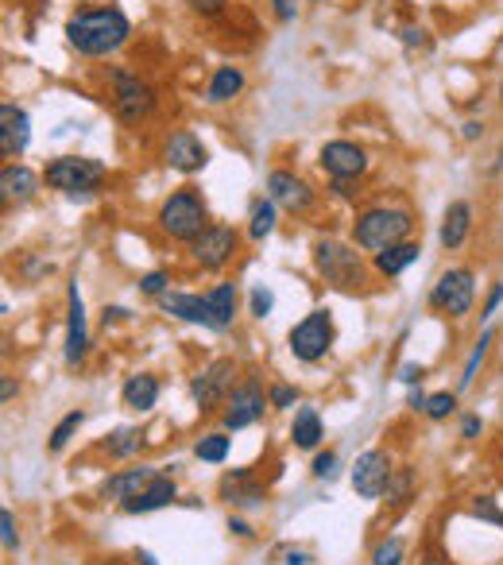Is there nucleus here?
Listing matches in <instances>:
<instances>
[{
    "label": "nucleus",
    "mask_w": 503,
    "mask_h": 565,
    "mask_svg": "<svg viewBox=\"0 0 503 565\" xmlns=\"http://www.w3.org/2000/svg\"><path fill=\"white\" fill-rule=\"evenodd\" d=\"M132 35V20L120 12L117 4H97V8H78L66 20V39L78 55L86 59H105L120 51Z\"/></svg>",
    "instance_id": "obj_1"
},
{
    "label": "nucleus",
    "mask_w": 503,
    "mask_h": 565,
    "mask_svg": "<svg viewBox=\"0 0 503 565\" xmlns=\"http://www.w3.org/2000/svg\"><path fill=\"white\" fill-rule=\"evenodd\" d=\"M411 229H415L411 213L395 206H372L353 221L356 248H364V252H372V256H376V252H387L391 244H403V240L411 237Z\"/></svg>",
    "instance_id": "obj_2"
},
{
    "label": "nucleus",
    "mask_w": 503,
    "mask_h": 565,
    "mask_svg": "<svg viewBox=\"0 0 503 565\" xmlns=\"http://www.w3.org/2000/svg\"><path fill=\"white\" fill-rule=\"evenodd\" d=\"M159 229H163L171 240H186V244H194V240L209 229V213H206L202 194H198V190H190V186H186V190H175V194L159 206Z\"/></svg>",
    "instance_id": "obj_3"
},
{
    "label": "nucleus",
    "mask_w": 503,
    "mask_h": 565,
    "mask_svg": "<svg viewBox=\"0 0 503 565\" xmlns=\"http://www.w3.org/2000/svg\"><path fill=\"white\" fill-rule=\"evenodd\" d=\"M43 179H47L51 190L78 198V194H93V190L105 182V163L86 159V155H59V159L47 163Z\"/></svg>",
    "instance_id": "obj_4"
},
{
    "label": "nucleus",
    "mask_w": 503,
    "mask_h": 565,
    "mask_svg": "<svg viewBox=\"0 0 503 565\" xmlns=\"http://www.w3.org/2000/svg\"><path fill=\"white\" fill-rule=\"evenodd\" d=\"M314 268H318V275L326 283L341 287V291H353V287L364 283L360 252L349 248V244H341V240H318L314 244Z\"/></svg>",
    "instance_id": "obj_5"
},
{
    "label": "nucleus",
    "mask_w": 503,
    "mask_h": 565,
    "mask_svg": "<svg viewBox=\"0 0 503 565\" xmlns=\"http://www.w3.org/2000/svg\"><path fill=\"white\" fill-rule=\"evenodd\" d=\"M333 318H329V310H310L295 329H291V337H287V345H291V357L302 360V364H314V360H322L333 349Z\"/></svg>",
    "instance_id": "obj_6"
},
{
    "label": "nucleus",
    "mask_w": 503,
    "mask_h": 565,
    "mask_svg": "<svg viewBox=\"0 0 503 565\" xmlns=\"http://www.w3.org/2000/svg\"><path fill=\"white\" fill-rule=\"evenodd\" d=\"M476 298V275L469 268H449L438 275L434 291H430V306L442 310L449 318H465L473 310Z\"/></svg>",
    "instance_id": "obj_7"
},
{
    "label": "nucleus",
    "mask_w": 503,
    "mask_h": 565,
    "mask_svg": "<svg viewBox=\"0 0 503 565\" xmlns=\"http://www.w3.org/2000/svg\"><path fill=\"white\" fill-rule=\"evenodd\" d=\"M233 387H237V364L229 357H221V360H209L206 368L190 380V395H194V403L202 411H213L217 403H229Z\"/></svg>",
    "instance_id": "obj_8"
},
{
    "label": "nucleus",
    "mask_w": 503,
    "mask_h": 565,
    "mask_svg": "<svg viewBox=\"0 0 503 565\" xmlns=\"http://www.w3.org/2000/svg\"><path fill=\"white\" fill-rule=\"evenodd\" d=\"M113 109L124 124H140L155 109V93L128 70H113Z\"/></svg>",
    "instance_id": "obj_9"
},
{
    "label": "nucleus",
    "mask_w": 503,
    "mask_h": 565,
    "mask_svg": "<svg viewBox=\"0 0 503 565\" xmlns=\"http://www.w3.org/2000/svg\"><path fill=\"white\" fill-rule=\"evenodd\" d=\"M237 229H229V225H209L202 237L190 244V256H194V264L206 271H221L233 256H237Z\"/></svg>",
    "instance_id": "obj_10"
},
{
    "label": "nucleus",
    "mask_w": 503,
    "mask_h": 565,
    "mask_svg": "<svg viewBox=\"0 0 503 565\" xmlns=\"http://www.w3.org/2000/svg\"><path fill=\"white\" fill-rule=\"evenodd\" d=\"M391 473L395 469H391V457H387L384 449H364L353 465V492L360 500H380L387 492Z\"/></svg>",
    "instance_id": "obj_11"
},
{
    "label": "nucleus",
    "mask_w": 503,
    "mask_h": 565,
    "mask_svg": "<svg viewBox=\"0 0 503 565\" xmlns=\"http://www.w3.org/2000/svg\"><path fill=\"white\" fill-rule=\"evenodd\" d=\"M271 407V399L264 395V387L256 380H244L233 387L229 395V411H225V430H244V426H256L264 411Z\"/></svg>",
    "instance_id": "obj_12"
},
{
    "label": "nucleus",
    "mask_w": 503,
    "mask_h": 565,
    "mask_svg": "<svg viewBox=\"0 0 503 565\" xmlns=\"http://www.w3.org/2000/svg\"><path fill=\"white\" fill-rule=\"evenodd\" d=\"M89 353V329H86V302H82V291H78V279L70 283V291H66V349H62V357L66 364L74 368V364H82Z\"/></svg>",
    "instance_id": "obj_13"
},
{
    "label": "nucleus",
    "mask_w": 503,
    "mask_h": 565,
    "mask_svg": "<svg viewBox=\"0 0 503 565\" xmlns=\"http://www.w3.org/2000/svg\"><path fill=\"white\" fill-rule=\"evenodd\" d=\"M318 163L329 179H360L368 171V155H364V148H356L353 140H329L318 155Z\"/></svg>",
    "instance_id": "obj_14"
},
{
    "label": "nucleus",
    "mask_w": 503,
    "mask_h": 565,
    "mask_svg": "<svg viewBox=\"0 0 503 565\" xmlns=\"http://www.w3.org/2000/svg\"><path fill=\"white\" fill-rule=\"evenodd\" d=\"M163 163H167L171 171L194 175V171H202L209 163V151L194 132L182 128V132H171V136H167V144H163Z\"/></svg>",
    "instance_id": "obj_15"
},
{
    "label": "nucleus",
    "mask_w": 503,
    "mask_h": 565,
    "mask_svg": "<svg viewBox=\"0 0 503 565\" xmlns=\"http://www.w3.org/2000/svg\"><path fill=\"white\" fill-rule=\"evenodd\" d=\"M267 198L275 206L291 209V213H306L310 202H314V190L298 179L295 171H271L267 175Z\"/></svg>",
    "instance_id": "obj_16"
},
{
    "label": "nucleus",
    "mask_w": 503,
    "mask_h": 565,
    "mask_svg": "<svg viewBox=\"0 0 503 565\" xmlns=\"http://www.w3.org/2000/svg\"><path fill=\"white\" fill-rule=\"evenodd\" d=\"M159 476L155 465H136V469H120L113 473L105 484H101V496L105 500H113V504H124V500H132V496H140L144 488H148L151 480Z\"/></svg>",
    "instance_id": "obj_17"
},
{
    "label": "nucleus",
    "mask_w": 503,
    "mask_h": 565,
    "mask_svg": "<svg viewBox=\"0 0 503 565\" xmlns=\"http://www.w3.org/2000/svg\"><path fill=\"white\" fill-rule=\"evenodd\" d=\"M28 140H31L28 113H24L20 105L4 101V105H0V148H4V155H24V151H28Z\"/></svg>",
    "instance_id": "obj_18"
},
{
    "label": "nucleus",
    "mask_w": 503,
    "mask_h": 565,
    "mask_svg": "<svg viewBox=\"0 0 503 565\" xmlns=\"http://www.w3.org/2000/svg\"><path fill=\"white\" fill-rule=\"evenodd\" d=\"M178 500V484L171 473H159L151 480L148 488L140 492V496H132V500H124L120 511H128V515H148V511H159V507H171Z\"/></svg>",
    "instance_id": "obj_19"
},
{
    "label": "nucleus",
    "mask_w": 503,
    "mask_h": 565,
    "mask_svg": "<svg viewBox=\"0 0 503 565\" xmlns=\"http://www.w3.org/2000/svg\"><path fill=\"white\" fill-rule=\"evenodd\" d=\"M163 314H175L182 322L190 326H209L213 329V310H209V298L206 295H182V291H167L159 298Z\"/></svg>",
    "instance_id": "obj_20"
},
{
    "label": "nucleus",
    "mask_w": 503,
    "mask_h": 565,
    "mask_svg": "<svg viewBox=\"0 0 503 565\" xmlns=\"http://www.w3.org/2000/svg\"><path fill=\"white\" fill-rule=\"evenodd\" d=\"M120 399H124V407L128 411H151L155 403H159V380L151 376V372H136V376H128L124 387H120Z\"/></svg>",
    "instance_id": "obj_21"
},
{
    "label": "nucleus",
    "mask_w": 503,
    "mask_h": 565,
    "mask_svg": "<svg viewBox=\"0 0 503 565\" xmlns=\"http://www.w3.org/2000/svg\"><path fill=\"white\" fill-rule=\"evenodd\" d=\"M469 229H473V206L469 202H449L445 209V221H442V248L453 252L469 240Z\"/></svg>",
    "instance_id": "obj_22"
},
{
    "label": "nucleus",
    "mask_w": 503,
    "mask_h": 565,
    "mask_svg": "<svg viewBox=\"0 0 503 565\" xmlns=\"http://www.w3.org/2000/svg\"><path fill=\"white\" fill-rule=\"evenodd\" d=\"M0 190H4V198L12 202H28L31 194L39 190V175L31 171V167H24V163H8L4 171H0Z\"/></svg>",
    "instance_id": "obj_23"
},
{
    "label": "nucleus",
    "mask_w": 503,
    "mask_h": 565,
    "mask_svg": "<svg viewBox=\"0 0 503 565\" xmlns=\"http://www.w3.org/2000/svg\"><path fill=\"white\" fill-rule=\"evenodd\" d=\"M240 90H244V70H240V66H217L206 86V101L209 105H225V101H233Z\"/></svg>",
    "instance_id": "obj_24"
},
{
    "label": "nucleus",
    "mask_w": 503,
    "mask_h": 565,
    "mask_svg": "<svg viewBox=\"0 0 503 565\" xmlns=\"http://www.w3.org/2000/svg\"><path fill=\"white\" fill-rule=\"evenodd\" d=\"M291 438H295L298 449H318L322 438H326V426H322V415L314 407H298L295 422H291Z\"/></svg>",
    "instance_id": "obj_25"
},
{
    "label": "nucleus",
    "mask_w": 503,
    "mask_h": 565,
    "mask_svg": "<svg viewBox=\"0 0 503 565\" xmlns=\"http://www.w3.org/2000/svg\"><path fill=\"white\" fill-rule=\"evenodd\" d=\"M418 252H422V248H418L415 240L391 244L387 252H376V271H380V275H387V279H395V275H403V271L415 264Z\"/></svg>",
    "instance_id": "obj_26"
},
{
    "label": "nucleus",
    "mask_w": 503,
    "mask_h": 565,
    "mask_svg": "<svg viewBox=\"0 0 503 565\" xmlns=\"http://www.w3.org/2000/svg\"><path fill=\"white\" fill-rule=\"evenodd\" d=\"M221 496H225L229 504H237V507L264 504V488L248 484V469H237V473L225 476V480H221Z\"/></svg>",
    "instance_id": "obj_27"
},
{
    "label": "nucleus",
    "mask_w": 503,
    "mask_h": 565,
    "mask_svg": "<svg viewBox=\"0 0 503 565\" xmlns=\"http://www.w3.org/2000/svg\"><path fill=\"white\" fill-rule=\"evenodd\" d=\"M209 310H213V329H229L237 318V287L233 283H217L209 291Z\"/></svg>",
    "instance_id": "obj_28"
},
{
    "label": "nucleus",
    "mask_w": 503,
    "mask_h": 565,
    "mask_svg": "<svg viewBox=\"0 0 503 565\" xmlns=\"http://www.w3.org/2000/svg\"><path fill=\"white\" fill-rule=\"evenodd\" d=\"M194 457L206 461V465H221L229 457V434L225 430H213V434H202L198 446H194Z\"/></svg>",
    "instance_id": "obj_29"
},
{
    "label": "nucleus",
    "mask_w": 503,
    "mask_h": 565,
    "mask_svg": "<svg viewBox=\"0 0 503 565\" xmlns=\"http://www.w3.org/2000/svg\"><path fill=\"white\" fill-rule=\"evenodd\" d=\"M275 233V202L271 198H260L252 206V225H248V237L252 240H264Z\"/></svg>",
    "instance_id": "obj_30"
},
{
    "label": "nucleus",
    "mask_w": 503,
    "mask_h": 565,
    "mask_svg": "<svg viewBox=\"0 0 503 565\" xmlns=\"http://www.w3.org/2000/svg\"><path fill=\"white\" fill-rule=\"evenodd\" d=\"M488 345H492V329H484L480 333V341L473 345V353H469V360H465V372H461V391H469L476 380V372H480V364H484V357H488Z\"/></svg>",
    "instance_id": "obj_31"
},
{
    "label": "nucleus",
    "mask_w": 503,
    "mask_h": 565,
    "mask_svg": "<svg viewBox=\"0 0 503 565\" xmlns=\"http://www.w3.org/2000/svg\"><path fill=\"white\" fill-rule=\"evenodd\" d=\"M82 422H86V411H70V415L62 418L59 426L51 430V442H47V446H51V453H62V449L70 446V438L82 430Z\"/></svg>",
    "instance_id": "obj_32"
},
{
    "label": "nucleus",
    "mask_w": 503,
    "mask_h": 565,
    "mask_svg": "<svg viewBox=\"0 0 503 565\" xmlns=\"http://www.w3.org/2000/svg\"><path fill=\"white\" fill-rule=\"evenodd\" d=\"M140 442H144V438H140V430H132V426H120L117 434L105 442V453H109V457H132V453L140 449Z\"/></svg>",
    "instance_id": "obj_33"
},
{
    "label": "nucleus",
    "mask_w": 503,
    "mask_h": 565,
    "mask_svg": "<svg viewBox=\"0 0 503 565\" xmlns=\"http://www.w3.org/2000/svg\"><path fill=\"white\" fill-rule=\"evenodd\" d=\"M411 488H415V473H411V469H395V473H391V480H387L384 496L395 507H399V504H407V500H411Z\"/></svg>",
    "instance_id": "obj_34"
},
{
    "label": "nucleus",
    "mask_w": 503,
    "mask_h": 565,
    "mask_svg": "<svg viewBox=\"0 0 503 565\" xmlns=\"http://www.w3.org/2000/svg\"><path fill=\"white\" fill-rule=\"evenodd\" d=\"M403 538H384V542H376V550H372V565H403Z\"/></svg>",
    "instance_id": "obj_35"
},
{
    "label": "nucleus",
    "mask_w": 503,
    "mask_h": 565,
    "mask_svg": "<svg viewBox=\"0 0 503 565\" xmlns=\"http://www.w3.org/2000/svg\"><path fill=\"white\" fill-rule=\"evenodd\" d=\"M453 407H457V395H453V391H438V395H430V399H426V418L445 422V418L453 415Z\"/></svg>",
    "instance_id": "obj_36"
},
{
    "label": "nucleus",
    "mask_w": 503,
    "mask_h": 565,
    "mask_svg": "<svg viewBox=\"0 0 503 565\" xmlns=\"http://www.w3.org/2000/svg\"><path fill=\"white\" fill-rule=\"evenodd\" d=\"M473 515H476V519H484V523H492V527H500V531H503V511L496 507V500H492V496H476Z\"/></svg>",
    "instance_id": "obj_37"
},
{
    "label": "nucleus",
    "mask_w": 503,
    "mask_h": 565,
    "mask_svg": "<svg viewBox=\"0 0 503 565\" xmlns=\"http://www.w3.org/2000/svg\"><path fill=\"white\" fill-rule=\"evenodd\" d=\"M267 399H271L275 411H291V407L298 403V391L291 384H275L271 391H267Z\"/></svg>",
    "instance_id": "obj_38"
},
{
    "label": "nucleus",
    "mask_w": 503,
    "mask_h": 565,
    "mask_svg": "<svg viewBox=\"0 0 503 565\" xmlns=\"http://www.w3.org/2000/svg\"><path fill=\"white\" fill-rule=\"evenodd\" d=\"M0 538H4V550L12 554V550H20V535H16V515L4 507L0 511Z\"/></svg>",
    "instance_id": "obj_39"
},
{
    "label": "nucleus",
    "mask_w": 503,
    "mask_h": 565,
    "mask_svg": "<svg viewBox=\"0 0 503 565\" xmlns=\"http://www.w3.org/2000/svg\"><path fill=\"white\" fill-rule=\"evenodd\" d=\"M140 291H144V295L163 298L167 295V275H163V271H148V275L140 279Z\"/></svg>",
    "instance_id": "obj_40"
},
{
    "label": "nucleus",
    "mask_w": 503,
    "mask_h": 565,
    "mask_svg": "<svg viewBox=\"0 0 503 565\" xmlns=\"http://www.w3.org/2000/svg\"><path fill=\"white\" fill-rule=\"evenodd\" d=\"M271 306H275V295H271L267 287H252V314H256V318H267Z\"/></svg>",
    "instance_id": "obj_41"
},
{
    "label": "nucleus",
    "mask_w": 503,
    "mask_h": 565,
    "mask_svg": "<svg viewBox=\"0 0 503 565\" xmlns=\"http://www.w3.org/2000/svg\"><path fill=\"white\" fill-rule=\"evenodd\" d=\"M314 476H318V480H333V476H337V453H318V457H314Z\"/></svg>",
    "instance_id": "obj_42"
},
{
    "label": "nucleus",
    "mask_w": 503,
    "mask_h": 565,
    "mask_svg": "<svg viewBox=\"0 0 503 565\" xmlns=\"http://www.w3.org/2000/svg\"><path fill=\"white\" fill-rule=\"evenodd\" d=\"M422 376H426V368L422 364H415V360H407V364H399V384H407V387H415V384H422Z\"/></svg>",
    "instance_id": "obj_43"
},
{
    "label": "nucleus",
    "mask_w": 503,
    "mask_h": 565,
    "mask_svg": "<svg viewBox=\"0 0 503 565\" xmlns=\"http://www.w3.org/2000/svg\"><path fill=\"white\" fill-rule=\"evenodd\" d=\"M186 4H190L198 16H217V12H225L229 0H186Z\"/></svg>",
    "instance_id": "obj_44"
},
{
    "label": "nucleus",
    "mask_w": 503,
    "mask_h": 565,
    "mask_svg": "<svg viewBox=\"0 0 503 565\" xmlns=\"http://www.w3.org/2000/svg\"><path fill=\"white\" fill-rule=\"evenodd\" d=\"M500 302H503V283H496V287L488 291V298H484V318H492V314L500 310Z\"/></svg>",
    "instance_id": "obj_45"
},
{
    "label": "nucleus",
    "mask_w": 503,
    "mask_h": 565,
    "mask_svg": "<svg viewBox=\"0 0 503 565\" xmlns=\"http://www.w3.org/2000/svg\"><path fill=\"white\" fill-rule=\"evenodd\" d=\"M480 430H484V422H480L476 415H469L465 422H461V438H469V442H473V438H480Z\"/></svg>",
    "instance_id": "obj_46"
},
{
    "label": "nucleus",
    "mask_w": 503,
    "mask_h": 565,
    "mask_svg": "<svg viewBox=\"0 0 503 565\" xmlns=\"http://www.w3.org/2000/svg\"><path fill=\"white\" fill-rule=\"evenodd\" d=\"M275 16L279 20H295V0H275Z\"/></svg>",
    "instance_id": "obj_47"
},
{
    "label": "nucleus",
    "mask_w": 503,
    "mask_h": 565,
    "mask_svg": "<svg viewBox=\"0 0 503 565\" xmlns=\"http://www.w3.org/2000/svg\"><path fill=\"white\" fill-rule=\"evenodd\" d=\"M229 531H233V535H237V538H252V535H256V531H252V527H248L244 519H237V515L229 519Z\"/></svg>",
    "instance_id": "obj_48"
},
{
    "label": "nucleus",
    "mask_w": 503,
    "mask_h": 565,
    "mask_svg": "<svg viewBox=\"0 0 503 565\" xmlns=\"http://www.w3.org/2000/svg\"><path fill=\"white\" fill-rule=\"evenodd\" d=\"M333 194H337V198H353L356 194L353 179H333Z\"/></svg>",
    "instance_id": "obj_49"
},
{
    "label": "nucleus",
    "mask_w": 503,
    "mask_h": 565,
    "mask_svg": "<svg viewBox=\"0 0 503 565\" xmlns=\"http://www.w3.org/2000/svg\"><path fill=\"white\" fill-rule=\"evenodd\" d=\"M426 399H430V395H422L418 387H411V395H407V407H411V411H426Z\"/></svg>",
    "instance_id": "obj_50"
},
{
    "label": "nucleus",
    "mask_w": 503,
    "mask_h": 565,
    "mask_svg": "<svg viewBox=\"0 0 503 565\" xmlns=\"http://www.w3.org/2000/svg\"><path fill=\"white\" fill-rule=\"evenodd\" d=\"M480 132H484V124H480V120H465V124H461V136H465V140H476Z\"/></svg>",
    "instance_id": "obj_51"
},
{
    "label": "nucleus",
    "mask_w": 503,
    "mask_h": 565,
    "mask_svg": "<svg viewBox=\"0 0 503 565\" xmlns=\"http://www.w3.org/2000/svg\"><path fill=\"white\" fill-rule=\"evenodd\" d=\"M16 391H20L16 380H12V376H4V384H0V399H4V403H12V395H16Z\"/></svg>",
    "instance_id": "obj_52"
},
{
    "label": "nucleus",
    "mask_w": 503,
    "mask_h": 565,
    "mask_svg": "<svg viewBox=\"0 0 503 565\" xmlns=\"http://www.w3.org/2000/svg\"><path fill=\"white\" fill-rule=\"evenodd\" d=\"M403 39H407L411 47H415V43L422 47V43H426V31H422V28H407V31H403Z\"/></svg>",
    "instance_id": "obj_53"
},
{
    "label": "nucleus",
    "mask_w": 503,
    "mask_h": 565,
    "mask_svg": "<svg viewBox=\"0 0 503 565\" xmlns=\"http://www.w3.org/2000/svg\"><path fill=\"white\" fill-rule=\"evenodd\" d=\"M120 318H128L124 306H109V310H105V326H109V322H120Z\"/></svg>",
    "instance_id": "obj_54"
},
{
    "label": "nucleus",
    "mask_w": 503,
    "mask_h": 565,
    "mask_svg": "<svg viewBox=\"0 0 503 565\" xmlns=\"http://www.w3.org/2000/svg\"><path fill=\"white\" fill-rule=\"evenodd\" d=\"M287 565H310V554H291Z\"/></svg>",
    "instance_id": "obj_55"
},
{
    "label": "nucleus",
    "mask_w": 503,
    "mask_h": 565,
    "mask_svg": "<svg viewBox=\"0 0 503 565\" xmlns=\"http://www.w3.org/2000/svg\"><path fill=\"white\" fill-rule=\"evenodd\" d=\"M136 558H140V562H144V565H159V562H155V554H148V550H140Z\"/></svg>",
    "instance_id": "obj_56"
},
{
    "label": "nucleus",
    "mask_w": 503,
    "mask_h": 565,
    "mask_svg": "<svg viewBox=\"0 0 503 565\" xmlns=\"http://www.w3.org/2000/svg\"><path fill=\"white\" fill-rule=\"evenodd\" d=\"M426 565H442V562H434V558H430V562H426Z\"/></svg>",
    "instance_id": "obj_57"
},
{
    "label": "nucleus",
    "mask_w": 503,
    "mask_h": 565,
    "mask_svg": "<svg viewBox=\"0 0 503 565\" xmlns=\"http://www.w3.org/2000/svg\"><path fill=\"white\" fill-rule=\"evenodd\" d=\"M500 461H503V442H500Z\"/></svg>",
    "instance_id": "obj_58"
},
{
    "label": "nucleus",
    "mask_w": 503,
    "mask_h": 565,
    "mask_svg": "<svg viewBox=\"0 0 503 565\" xmlns=\"http://www.w3.org/2000/svg\"><path fill=\"white\" fill-rule=\"evenodd\" d=\"M500 101H503V86H500Z\"/></svg>",
    "instance_id": "obj_59"
}]
</instances>
